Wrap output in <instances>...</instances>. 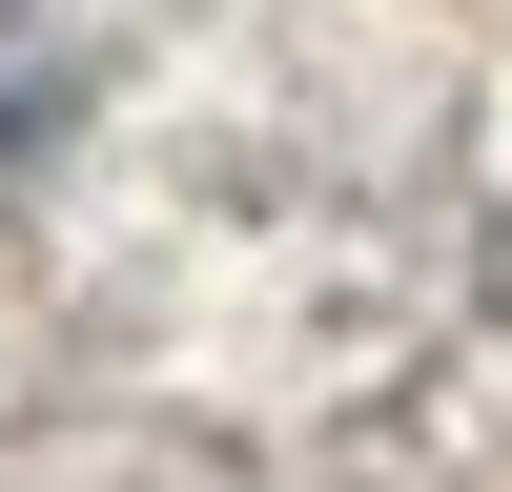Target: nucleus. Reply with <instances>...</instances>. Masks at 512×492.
<instances>
[]
</instances>
